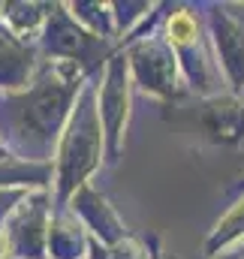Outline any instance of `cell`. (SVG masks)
I'll use <instances>...</instances> for the list:
<instances>
[]
</instances>
